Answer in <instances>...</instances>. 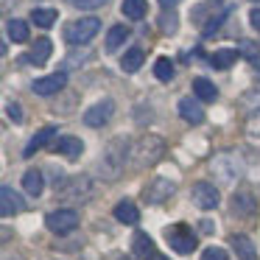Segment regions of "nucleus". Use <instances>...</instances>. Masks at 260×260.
<instances>
[{"mask_svg": "<svg viewBox=\"0 0 260 260\" xmlns=\"http://www.w3.org/2000/svg\"><path fill=\"white\" fill-rule=\"evenodd\" d=\"M53 135H56V129H53V126H45V129H40L34 137H31V143L25 146V151H23V154H25V157H34V154L40 151V148H45L48 143H51V137H53Z\"/></svg>", "mask_w": 260, "mask_h": 260, "instance_id": "aec40b11", "label": "nucleus"}, {"mask_svg": "<svg viewBox=\"0 0 260 260\" xmlns=\"http://www.w3.org/2000/svg\"><path fill=\"white\" fill-rule=\"evenodd\" d=\"M70 6H76V9H101V6H107V0H70Z\"/></svg>", "mask_w": 260, "mask_h": 260, "instance_id": "72a5a7b5", "label": "nucleus"}, {"mask_svg": "<svg viewBox=\"0 0 260 260\" xmlns=\"http://www.w3.org/2000/svg\"><path fill=\"white\" fill-rule=\"evenodd\" d=\"M6 260H20V257H6Z\"/></svg>", "mask_w": 260, "mask_h": 260, "instance_id": "ea45409f", "label": "nucleus"}, {"mask_svg": "<svg viewBox=\"0 0 260 260\" xmlns=\"http://www.w3.org/2000/svg\"><path fill=\"white\" fill-rule=\"evenodd\" d=\"M126 40H129V28H126V25H112V28H109V34H107V51L115 53Z\"/></svg>", "mask_w": 260, "mask_h": 260, "instance_id": "393cba45", "label": "nucleus"}, {"mask_svg": "<svg viewBox=\"0 0 260 260\" xmlns=\"http://www.w3.org/2000/svg\"><path fill=\"white\" fill-rule=\"evenodd\" d=\"M165 241H168V246L174 249V252L190 254L193 249H196V232L187 224H174V226L165 230Z\"/></svg>", "mask_w": 260, "mask_h": 260, "instance_id": "20e7f679", "label": "nucleus"}, {"mask_svg": "<svg viewBox=\"0 0 260 260\" xmlns=\"http://www.w3.org/2000/svg\"><path fill=\"white\" fill-rule=\"evenodd\" d=\"M51 51H53V45H51V40H37V45L31 48V53H25V56H20V62H34V64H45L48 62V56H51Z\"/></svg>", "mask_w": 260, "mask_h": 260, "instance_id": "f3484780", "label": "nucleus"}, {"mask_svg": "<svg viewBox=\"0 0 260 260\" xmlns=\"http://www.w3.org/2000/svg\"><path fill=\"white\" fill-rule=\"evenodd\" d=\"M148 260H171V257H165V254H157V252H154V254H151V257H148Z\"/></svg>", "mask_w": 260, "mask_h": 260, "instance_id": "58836bf2", "label": "nucleus"}, {"mask_svg": "<svg viewBox=\"0 0 260 260\" xmlns=\"http://www.w3.org/2000/svg\"><path fill=\"white\" fill-rule=\"evenodd\" d=\"M98 31H101V20H98V17H81V20H73V23L64 25V34L62 37H64L68 45L79 48V45H87Z\"/></svg>", "mask_w": 260, "mask_h": 260, "instance_id": "7ed1b4c3", "label": "nucleus"}, {"mask_svg": "<svg viewBox=\"0 0 260 260\" xmlns=\"http://www.w3.org/2000/svg\"><path fill=\"white\" fill-rule=\"evenodd\" d=\"M202 260H230V254H226L221 246H210V249L202 252Z\"/></svg>", "mask_w": 260, "mask_h": 260, "instance_id": "473e14b6", "label": "nucleus"}, {"mask_svg": "<svg viewBox=\"0 0 260 260\" xmlns=\"http://www.w3.org/2000/svg\"><path fill=\"white\" fill-rule=\"evenodd\" d=\"M249 23L260 31V9H252V12H249Z\"/></svg>", "mask_w": 260, "mask_h": 260, "instance_id": "c9c22d12", "label": "nucleus"}, {"mask_svg": "<svg viewBox=\"0 0 260 260\" xmlns=\"http://www.w3.org/2000/svg\"><path fill=\"white\" fill-rule=\"evenodd\" d=\"M62 190V196L73 199V202H84L87 196H90V179L87 176H73V179L62 182V185L56 187V193Z\"/></svg>", "mask_w": 260, "mask_h": 260, "instance_id": "9d476101", "label": "nucleus"}, {"mask_svg": "<svg viewBox=\"0 0 260 260\" xmlns=\"http://www.w3.org/2000/svg\"><path fill=\"white\" fill-rule=\"evenodd\" d=\"M64 84H68V73H53V76H45V79H37L31 84V90L37 95H53V92L64 90Z\"/></svg>", "mask_w": 260, "mask_h": 260, "instance_id": "9b49d317", "label": "nucleus"}, {"mask_svg": "<svg viewBox=\"0 0 260 260\" xmlns=\"http://www.w3.org/2000/svg\"><path fill=\"white\" fill-rule=\"evenodd\" d=\"M235 59H238L235 48H224V51H215L213 56H210V64H213L215 70H226V68L235 64Z\"/></svg>", "mask_w": 260, "mask_h": 260, "instance_id": "5701e85b", "label": "nucleus"}, {"mask_svg": "<svg viewBox=\"0 0 260 260\" xmlns=\"http://www.w3.org/2000/svg\"><path fill=\"white\" fill-rule=\"evenodd\" d=\"M154 73H157L159 81H171L174 79V62H171L168 56H159L157 64H154Z\"/></svg>", "mask_w": 260, "mask_h": 260, "instance_id": "c756f323", "label": "nucleus"}, {"mask_svg": "<svg viewBox=\"0 0 260 260\" xmlns=\"http://www.w3.org/2000/svg\"><path fill=\"white\" fill-rule=\"evenodd\" d=\"M235 51H238V56L249 59V62H257L260 59V45H254V42H249V40H241Z\"/></svg>", "mask_w": 260, "mask_h": 260, "instance_id": "7c9ffc66", "label": "nucleus"}, {"mask_svg": "<svg viewBox=\"0 0 260 260\" xmlns=\"http://www.w3.org/2000/svg\"><path fill=\"white\" fill-rule=\"evenodd\" d=\"M165 154V143L159 140L157 135H146L143 140H137V146H135V157H137V165H154V162H159V157Z\"/></svg>", "mask_w": 260, "mask_h": 260, "instance_id": "39448f33", "label": "nucleus"}, {"mask_svg": "<svg viewBox=\"0 0 260 260\" xmlns=\"http://www.w3.org/2000/svg\"><path fill=\"white\" fill-rule=\"evenodd\" d=\"M254 210H257V202H254V196L249 190H238L232 196V213L235 215L246 218V215H254Z\"/></svg>", "mask_w": 260, "mask_h": 260, "instance_id": "4468645a", "label": "nucleus"}, {"mask_svg": "<svg viewBox=\"0 0 260 260\" xmlns=\"http://www.w3.org/2000/svg\"><path fill=\"white\" fill-rule=\"evenodd\" d=\"M132 249H135V254H140V257H151L154 254V241L146 235V232H137L135 241H132Z\"/></svg>", "mask_w": 260, "mask_h": 260, "instance_id": "c85d7f7f", "label": "nucleus"}, {"mask_svg": "<svg viewBox=\"0 0 260 260\" xmlns=\"http://www.w3.org/2000/svg\"><path fill=\"white\" fill-rule=\"evenodd\" d=\"M53 151L62 154V157L76 159V157H81V151H84V143H81L79 137H73V135H64V137H59V140L53 143Z\"/></svg>", "mask_w": 260, "mask_h": 260, "instance_id": "ddd939ff", "label": "nucleus"}, {"mask_svg": "<svg viewBox=\"0 0 260 260\" xmlns=\"http://www.w3.org/2000/svg\"><path fill=\"white\" fill-rule=\"evenodd\" d=\"M120 12H123V17H129V20H143L146 12H148V3L146 0H123Z\"/></svg>", "mask_w": 260, "mask_h": 260, "instance_id": "a878e982", "label": "nucleus"}, {"mask_svg": "<svg viewBox=\"0 0 260 260\" xmlns=\"http://www.w3.org/2000/svg\"><path fill=\"white\" fill-rule=\"evenodd\" d=\"M193 95H196L199 101H204V104H213L215 98H218V90H215V84L210 79L199 76V79H193Z\"/></svg>", "mask_w": 260, "mask_h": 260, "instance_id": "dca6fc26", "label": "nucleus"}, {"mask_svg": "<svg viewBox=\"0 0 260 260\" xmlns=\"http://www.w3.org/2000/svg\"><path fill=\"white\" fill-rule=\"evenodd\" d=\"M23 207H25L23 196H20L14 187H9V185L0 187V213L6 215V218H9V215H14V213H20Z\"/></svg>", "mask_w": 260, "mask_h": 260, "instance_id": "f8f14e48", "label": "nucleus"}, {"mask_svg": "<svg viewBox=\"0 0 260 260\" xmlns=\"http://www.w3.org/2000/svg\"><path fill=\"white\" fill-rule=\"evenodd\" d=\"M243 135H246V140L252 143V146L260 148V109L246 118V123H243Z\"/></svg>", "mask_w": 260, "mask_h": 260, "instance_id": "b1692460", "label": "nucleus"}, {"mask_svg": "<svg viewBox=\"0 0 260 260\" xmlns=\"http://www.w3.org/2000/svg\"><path fill=\"white\" fill-rule=\"evenodd\" d=\"M176 23H179V17H176L174 12H171V14L165 12L162 17H159V28H162V34H176V28H179Z\"/></svg>", "mask_w": 260, "mask_h": 260, "instance_id": "2f4dec72", "label": "nucleus"}, {"mask_svg": "<svg viewBox=\"0 0 260 260\" xmlns=\"http://www.w3.org/2000/svg\"><path fill=\"white\" fill-rule=\"evenodd\" d=\"M23 187H25V193H28V196H40V193H42V187H45V179H42V171H37V168L25 171V176H23Z\"/></svg>", "mask_w": 260, "mask_h": 260, "instance_id": "4be33fe9", "label": "nucleus"}, {"mask_svg": "<svg viewBox=\"0 0 260 260\" xmlns=\"http://www.w3.org/2000/svg\"><path fill=\"white\" fill-rule=\"evenodd\" d=\"M56 20H59L56 9H34V12H31V23H37L40 28H51Z\"/></svg>", "mask_w": 260, "mask_h": 260, "instance_id": "cd10ccee", "label": "nucleus"}, {"mask_svg": "<svg viewBox=\"0 0 260 260\" xmlns=\"http://www.w3.org/2000/svg\"><path fill=\"white\" fill-rule=\"evenodd\" d=\"M230 243H232V249H235L238 260H257V249H254V243L249 241L246 235H232Z\"/></svg>", "mask_w": 260, "mask_h": 260, "instance_id": "a211bd4d", "label": "nucleus"}, {"mask_svg": "<svg viewBox=\"0 0 260 260\" xmlns=\"http://www.w3.org/2000/svg\"><path fill=\"white\" fill-rule=\"evenodd\" d=\"M210 171H213V176L221 185H235L238 179H243V162L230 151L215 154L213 162H210Z\"/></svg>", "mask_w": 260, "mask_h": 260, "instance_id": "f03ea898", "label": "nucleus"}, {"mask_svg": "<svg viewBox=\"0 0 260 260\" xmlns=\"http://www.w3.org/2000/svg\"><path fill=\"white\" fill-rule=\"evenodd\" d=\"M6 112H9V120L23 123V109H20V104H6Z\"/></svg>", "mask_w": 260, "mask_h": 260, "instance_id": "f704fd0d", "label": "nucleus"}, {"mask_svg": "<svg viewBox=\"0 0 260 260\" xmlns=\"http://www.w3.org/2000/svg\"><path fill=\"white\" fill-rule=\"evenodd\" d=\"M202 232H213V224H210V221H202Z\"/></svg>", "mask_w": 260, "mask_h": 260, "instance_id": "4c0bfd02", "label": "nucleus"}, {"mask_svg": "<svg viewBox=\"0 0 260 260\" xmlns=\"http://www.w3.org/2000/svg\"><path fill=\"white\" fill-rule=\"evenodd\" d=\"M190 199H193V204L202 207V210H215L221 196H218V187L215 185H210V182H196L193 190H190Z\"/></svg>", "mask_w": 260, "mask_h": 260, "instance_id": "6e6552de", "label": "nucleus"}, {"mask_svg": "<svg viewBox=\"0 0 260 260\" xmlns=\"http://www.w3.org/2000/svg\"><path fill=\"white\" fill-rule=\"evenodd\" d=\"M176 185L171 179H165V176H157V179H151L146 187H143V199H146L148 204H162L168 202L171 196H174Z\"/></svg>", "mask_w": 260, "mask_h": 260, "instance_id": "0eeeda50", "label": "nucleus"}, {"mask_svg": "<svg viewBox=\"0 0 260 260\" xmlns=\"http://www.w3.org/2000/svg\"><path fill=\"white\" fill-rule=\"evenodd\" d=\"M143 62H146V51H143V48H129L126 56L120 59V68H123L126 73H137V70L143 68Z\"/></svg>", "mask_w": 260, "mask_h": 260, "instance_id": "412c9836", "label": "nucleus"}, {"mask_svg": "<svg viewBox=\"0 0 260 260\" xmlns=\"http://www.w3.org/2000/svg\"><path fill=\"white\" fill-rule=\"evenodd\" d=\"M182 0H159V6L165 9V12H168V9H174V6H179Z\"/></svg>", "mask_w": 260, "mask_h": 260, "instance_id": "e433bc0d", "label": "nucleus"}, {"mask_svg": "<svg viewBox=\"0 0 260 260\" xmlns=\"http://www.w3.org/2000/svg\"><path fill=\"white\" fill-rule=\"evenodd\" d=\"M45 224L53 235H70V232L79 226V213L70 207H62V210H53V213L45 215Z\"/></svg>", "mask_w": 260, "mask_h": 260, "instance_id": "423d86ee", "label": "nucleus"}, {"mask_svg": "<svg viewBox=\"0 0 260 260\" xmlns=\"http://www.w3.org/2000/svg\"><path fill=\"white\" fill-rule=\"evenodd\" d=\"M126 157H129V143H126L123 137H118V140H112L109 148L104 151L98 168H101V174L107 176V179H118L120 171L126 168Z\"/></svg>", "mask_w": 260, "mask_h": 260, "instance_id": "f257e3e1", "label": "nucleus"}, {"mask_svg": "<svg viewBox=\"0 0 260 260\" xmlns=\"http://www.w3.org/2000/svg\"><path fill=\"white\" fill-rule=\"evenodd\" d=\"M120 260H132V257H120Z\"/></svg>", "mask_w": 260, "mask_h": 260, "instance_id": "79ce46f5", "label": "nucleus"}, {"mask_svg": "<svg viewBox=\"0 0 260 260\" xmlns=\"http://www.w3.org/2000/svg\"><path fill=\"white\" fill-rule=\"evenodd\" d=\"M112 112H115V104L109 101V98H104V101L92 104V107L84 112V123H87V126H92V129H98V126L109 123Z\"/></svg>", "mask_w": 260, "mask_h": 260, "instance_id": "1a4fd4ad", "label": "nucleus"}, {"mask_svg": "<svg viewBox=\"0 0 260 260\" xmlns=\"http://www.w3.org/2000/svg\"><path fill=\"white\" fill-rule=\"evenodd\" d=\"M115 218H118L120 224H137V221H140V210L135 207V202L123 199V202L115 204Z\"/></svg>", "mask_w": 260, "mask_h": 260, "instance_id": "6ab92c4d", "label": "nucleus"}, {"mask_svg": "<svg viewBox=\"0 0 260 260\" xmlns=\"http://www.w3.org/2000/svg\"><path fill=\"white\" fill-rule=\"evenodd\" d=\"M179 115L187 120V123H193V126H199V123L204 120V109H202V104H199L196 98H190V95L179 101Z\"/></svg>", "mask_w": 260, "mask_h": 260, "instance_id": "2eb2a0df", "label": "nucleus"}, {"mask_svg": "<svg viewBox=\"0 0 260 260\" xmlns=\"http://www.w3.org/2000/svg\"><path fill=\"white\" fill-rule=\"evenodd\" d=\"M6 34H9V40H14V42H25V40H28V23H25V20L12 17L6 23Z\"/></svg>", "mask_w": 260, "mask_h": 260, "instance_id": "bb28decb", "label": "nucleus"}, {"mask_svg": "<svg viewBox=\"0 0 260 260\" xmlns=\"http://www.w3.org/2000/svg\"><path fill=\"white\" fill-rule=\"evenodd\" d=\"M213 3H224V0H213Z\"/></svg>", "mask_w": 260, "mask_h": 260, "instance_id": "a19ab883", "label": "nucleus"}]
</instances>
